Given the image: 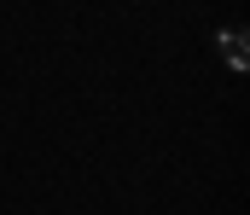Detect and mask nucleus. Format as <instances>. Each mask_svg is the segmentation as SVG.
Wrapping results in <instances>:
<instances>
[{
  "instance_id": "1",
  "label": "nucleus",
  "mask_w": 250,
  "mask_h": 215,
  "mask_svg": "<svg viewBox=\"0 0 250 215\" xmlns=\"http://www.w3.org/2000/svg\"><path fill=\"white\" fill-rule=\"evenodd\" d=\"M215 47H221V59H227L233 70H245V64H250V35L239 29V23H233V29H221V35H215Z\"/></svg>"
}]
</instances>
